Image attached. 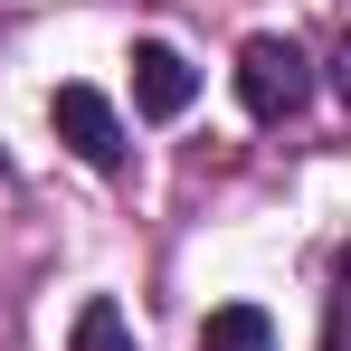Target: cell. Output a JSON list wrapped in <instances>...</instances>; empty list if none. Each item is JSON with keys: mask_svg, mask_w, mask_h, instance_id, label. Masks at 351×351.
<instances>
[{"mask_svg": "<svg viewBox=\"0 0 351 351\" xmlns=\"http://www.w3.org/2000/svg\"><path fill=\"white\" fill-rule=\"evenodd\" d=\"M48 114H58V143L86 162V171H123V114L95 95V86H58Z\"/></svg>", "mask_w": 351, "mask_h": 351, "instance_id": "obj_2", "label": "cell"}, {"mask_svg": "<svg viewBox=\"0 0 351 351\" xmlns=\"http://www.w3.org/2000/svg\"><path fill=\"white\" fill-rule=\"evenodd\" d=\"M199 351H276V323H266L256 304H219L209 332H199Z\"/></svg>", "mask_w": 351, "mask_h": 351, "instance_id": "obj_4", "label": "cell"}, {"mask_svg": "<svg viewBox=\"0 0 351 351\" xmlns=\"http://www.w3.org/2000/svg\"><path fill=\"white\" fill-rule=\"evenodd\" d=\"M237 105L256 123H285L313 105V58L294 48V38H247L237 48Z\"/></svg>", "mask_w": 351, "mask_h": 351, "instance_id": "obj_1", "label": "cell"}, {"mask_svg": "<svg viewBox=\"0 0 351 351\" xmlns=\"http://www.w3.org/2000/svg\"><path fill=\"white\" fill-rule=\"evenodd\" d=\"M342 294H351V247H342Z\"/></svg>", "mask_w": 351, "mask_h": 351, "instance_id": "obj_8", "label": "cell"}, {"mask_svg": "<svg viewBox=\"0 0 351 351\" xmlns=\"http://www.w3.org/2000/svg\"><path fill=\"white\" fill-rule=\"evenodd\" d=\"M190 95H199V66L171 38H133V105L152 123H171V114H190Z\"/></svg>", "mask_w": 351, "mask_h": 351, "instance_id": "obj_3", "label": "cell"}, {"mask_svg": "<svg viewBox=\"0 0 351 351\" xmlns=\"http://www.w3.org/2000/svg\"><path fill=\"white\" fill-rule=\"evenodd\" d=\"M332 95L351 105V38H342V58H332Z\"/></svg>", "mask_w": 351, "mask_h": 351, "instance_id": "obj_7", "label": "cell"}, {"mask_svg": "<svg viewBox=\"0 0 351 351\" xmlns=\"http://www.w3.org/2000/svg\"><path fill=\"white\" fill-rule=\"evenodd\" d=\"M66 351H133V323H123L114 304H105V294H95V304H86V313H76V342Z\"/></svg>", "mask_w": 351, "mask_h": 351, "instance_id": "obj_5", "label": "cell"}, {"mask_svg": "<svg viewBox=\"0 0 351 351\" xmlns=\"http://www.w3.org/2000/svg\"><path fill=\"white\" fill-rule=\"evenodd\" d=\"M323 351H351V294H332V323H323Z\"/></svg>", "mask_w": 351, "mask_h": 351, "instance_id": "obj_6", "label": "cell"}]
</instances>
